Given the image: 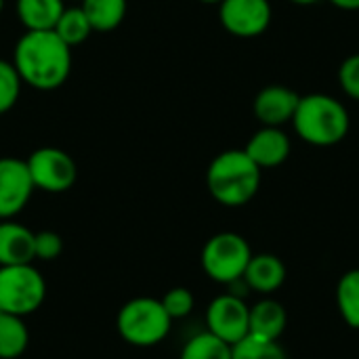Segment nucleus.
Returning a JSON list of instances; mask_svg holds the SVG:
<instances>
[{
    "label": "nucleus",
    "instance_id": "f257e3e1",
    "mask_svg": "<svg viewBox=\"0 0 359 359\" xmlns=\"http://www.w3.org/2000/svg\"><path fill=\"white\" fill-rule=\"evenodd\" d=\"M13 65L23 84L36 90H55L72 72V46L53 29L25 32L13 50Z\"/></svg>",
    "mask_w": 359,
    "mask_h": 359
},
{
    "label": "nucleus",
    "instance_id": "f03ea898",
    "mask_svg": "<svg viewBox=\"0 0 359 359\" xmlns=\"http://www.w3.org/2000/svg\"><path fill=\"white\" fill-rule=\"evenodd\" d=\"M301 141L313 147H332L349 135L351 118L343 101L326 93H311L299 99L292 116Z\"/></svg>",
    "mask_w": 359,
    "mask_h": 359
},
{
    "label": "nucleus",
    "instance_id": "7ed1b4c3",
    "mask_svg": "<svg viewBox=\"0 0 359 359\" xmlns=\"http://www.w3.org/2000/svg\"><path fill=\"white\" fill-rule=\"evenodd\" d=\"M261 168L248 158L244 149L221 151L206 170V185L210 196L227 208L248 204L261 189Z\"/></svg>",
    "mask_w": 359,
    "mask_h": 359
},
{
    "label": "nucleus",
    "instance_id": "20e7f679",
    "mask_svg": "<svg viewBox=\"0 0 359 359\" xmlns=\"http://www.w3.org/2000/svg\"><path fill=\"white\" fill-rule=\"evenodd\" d=\"M170 326L172 320L160 299L151 297L130 299L116 318V328L122 341L139 349L160 345L170 334Z\"/></svg>",
    "mask_w": 359,
    "mask_h": 359
},
{
    "label": "nucleus",
    "instance_id": "39448f33",
    "mask_svg": "<svg viewBox=\"0 0 359 359\" xmlns=\"http://www.w3.org/2000/svg\"><path fill=\"white\" fill-rule=\"evenodd\" d=\"M252 259L250 244L236 231H221L212 236L200 255L204 273L217 284H233L244 278V271Z\"/></svg>",
    "mask_w": 359,
    "mask_h": 359
},
{
    "label": "nucleus",
    "instance_id": "423d86ee",
    "mask_svg": "<svg viewBox=\"0 0 359 359\" xmlns=\"http://www.w3.org/2000/svg\"><path fill=\"white\" fill-rule=\"evenodd\" d=\"M46 297V282L32 265L0 267V311L25 318L40 309Z\"/></svg>",
    "mask_w": 359,
    "mask_h": 359
},
{
    "label": "nucleus",
    "instance_id": "0eeeda50",
    "mask_svg": "<svg viewBox=\"0 0 359 359\" xmlns=\"http://www.w3.org/2000/svg\"><path fill=\"white\" fill-rule=\"evenodd\" d=\"M34 189L46 194H63L67 191L78 177V168L74 158L59 147H40L29 154L25 160Z\"/></svg>",
    "mask_w": 359,
    "mask_h": 359
},
{
    "label": "nucleus",
    "instance_id": "6e6552de",
    "mask_svg": "<svg viewBox=\"0 0 359 359\" xmlns=\"http://www.w3.org/2000/svg\"><path fill=\"white\" fill-rule=\"evenodd\" d=\"M250 307L244 297L233 292L221 294L210 301L206 309V330L227 345H236L250 334Z\"/></svg>",
    "mask_w": 359,
    "mask_h": 359
},
{
    "label": "nucleus",
    "instance_id": "1a4fd4ad",
    "mask_svg": "<svg viewBox=\"0 0 359 359\" xmlns=\"http://www.w3.org/2000/svg\"><path fill=\"white\" fill-rule=\"evenodd\" d=\"M273 8L269 0H221V25L236 38H259L271 25Z\"/></svg>",
    "mask_w": 359,
    "mask_h": 359
},
{
    "label": "nucleus",
    "instance_id": "9d476101",
    "mask_svg": "<svg viewBox=\"0 0 359 359\" xmlns=\"http://www.w3.org/2000/svg\"><path fill=\"white\" fill-rule=\"evenodd\" d=\"M34 183L25 160L0 158V221L15 219L29 202Z\"/></svg>",
    "mask_w": 359,
    "mask_h": 359
},
{
    "label": "nucleus",
    "instance_id": "9b49d317",
    "mask_svg": "<svg viewBox=\"0 0 359 359\" xmlns=\"http://www.w3.org/2000/svg\"><path fill=\"white\" fill-rule=\"evenodd\" d=\"M301 95L286 84H269L261 88L252 101L255 118L263 126H282L292 122Z\"/></svg>",
    "mask_w": 359,
    "mask_h": 359
},
{
    "label": "nucleus",
    "instance_id": "f8f14e48",
    "mask_svg": "<svg viewBox=\"0 0 359 359\" xmlns=\"http://www.w3.org/2000/svg\"><path fill=\"white\" fill-rule=\"evenodd\" d=\"M292 143L290 137L282 130V126H261L246 143L244 151L248 158L263 168H278L290 156Z\"/></svg>",
    "mask_w": 359,
    "mask_h": 359
},
{
    "label": "nucleus",
    "instance_id": "ddd939ff",
    "mask_svg": "<svg viewBox=\"0 0 359 359\" xmlns=\"http://www.w3.org/2000/svg\"><path fill=\"white\" fill-rule=\"evenodd\" d=\"M286 276H288L286 265L278 255L261 252V255H252L242 280L252 292L273 294L284 286Z\"/></svg>",
    "mask_w": 359,
    "mask_h": 359
},
{
    "label": "nucleus",
    "instance_id": "4468645a",
    "mask_svg": "<svg viewBox=\"0 0 359 359\" xmlns=\"http://www.w3.org/2000/svg\"><path fill=\"white\" fill-rule=\"evenodd\" d=\"M34 259V231L13 219L0 221V267L25 265Z\"/></svg>",
    "mask_w": 359,
    "mask_h": 359
},
{
    "label": "nucleus",
    "instance_id": "2eb2a0df",
    "mask_svg": "<svg viewBox=\"0 0 359 359\" xmlns=\"http://www.w3.org/2000/svg\"><path fill=\"white\" fill-rule=\"evenodd\" d=\"M250 334L252 337H261V339H267V341H280L286 326H288V313H286V307L271 299V297H265L261 299L259 303H255L250 307Z\"/></svg>",
    "mask_w": 359,
    "mask_h": 359
},
{
    "label": "nucleus",
    "instance_id": "dca6fc26",
    "mask_svg": "<svg viewBox=\"0 0 359 359\" xmlns=\"http://www.w3.org/2000/svg\"><path fill=\"white\" fill-rule=\"evenodd\" d=\"M17 17L27 32L53 29L65 4L63 0H17Z\"/></svg>",
    "mask_w": 359,
    "mask_h": 359
},
{
    "label": "nucleus",
    "instance_id": "f3484780",
    "mask_svg": "<svg viewBox=\"0 0 359 359\" xmlns=\"http://www.w3.org/2000/svg\"><path fill=\"white\" fill-rule=\"evenodd\" d=\"M29 345V332L23 318L0 311V359H17Z\"/></svg>",
    "mask_w": 359,
    "mask_h": 359
},
{
    "label": "nucleus",
    "instance_id": "a211bd4d",
    "mask_svg": "<svg viewBox=\"0 0 359 359\" xmlns=\"http://www.w3.org/2000/svg\"><path fill=\"white\" fill-rule=\"evenodd\" d=\"M82 11L93 32H111L126 17V0H82Z\"/></svg>",
    "mask_w": 359,
    "mask_h": 359
},
{
    "label": "nucleus",
    "instance_id": "6ab92c4d",
    "mask_svg": "<svg viewBox=\"0 0 359 359\" xmlns=\"http://www.w3.org/2000/svg\"><path fill=\"white\" fill-rule=\"evenodd\" d=\"M337 309L343 322L359 330V269H349L339 278L337 284Z\"/></svg>",
    "mask_w": 359,
    "mask_h": 359
},
{
    "label": "nucleus",
    "instance_id": "aec40b11",
    "mask_svg": "<svg viewBox=\"0 0 359 359\" xmlns=\"http://www.w3.org/2000/svg\"><path fill=\"white\" fill-rule=\"evenodd\" d=\"M53 32L67 44V46H76V44H82L93 27H90V21L88 17L84 15L82 6H65L59 21L55 23Z\"/></svg>",
    "mask_w": 359,
    "mask_h": 359
},
{
    "label": "nucleus",
    "instance_id": "412c9836",
    "mask_svg": "<svg viewBox=\"0 0 359 359\" xmlns=\"http://www.w3.org/2000/svg\"><path fill=\"white\" fill-rule=\"evenodd\" d=\"M179 359H231V345L206 330L183 345Z\"/></svg>",
    "mask_w": 359,
    "mask_h": 359
},
{
    "label": "nucleus",
    "instance_id": "4be33fe9",
    "mask_svg": "<svg viewBox=\"0 0 359 359\" xmlns=\"http://www.w3.org/2000/svg\"><path fill=\"white\" fill-rule=\"evenodd\" d=\"M231 359H288L280 341H267L248 334L231 347Z\"/></svg>",
    "mask_w": 359,
    "mask_h": 359
},
{
    "label": "nucleus",
    "instance_id": "5701e85b",
    "mask_svg": "<svg viewBox=\"0 0 359 359\" xmlns=\"http://www.w3.org/2000/svg\"><path fill=\"white\" fill-rule=\"evenodd\" d=\"M21 78L13 65V61L0 59V116L15 107L19 95H21Z\"/></svg>",
    "mask_w": 359,
    "mask_h": 359
},
{
    "label": "nucleus",
    "instance_id": "b1692460",
    "mask_svg": "<svg viewBox=\"0 0 359 359\" xmlns=\"http://www.w3.org/2000/svg\"><path fill=\"white\" fill-rule=\"evenodd\" d=\"M162 307L166 309V313L170 316V320H183L187 318L194 307H196V299L191 294L189 288H183V286H177V288H170L164 292V297L160 299Z\"/></svg>",
    "mask_w": 359,
    "mask_h": 359
},
{
    "label": "nucleus",
    "instance_id": "393cba45",
    "mask_svg": "<svg viewBox=\"0 0 359 359\" xmlns=\"http://www.w3.org/2000/svg\"><path fill=\"white\" fill-rule=\"evenodd\" d=\"M339 84L349 99L359 101V53L349 55L339 65Z\"/></svg>",
    "mask_w": 359,
    "mask_h": 359
},
{
    "label": "nucleus",
    "instance_id": "a878e982",
    "mask_svg": "<svg viewBox=\"0 0 359 359\" xmlns=\"http://www.w3.org/2000/svg\"><path fill=\"white\" fill-rule=\"evenodd\" d=\"M63 252V240L55 231H38L34 233V255L40 261H55Z\"/></svg>",
    "mask_w": 359,
    "mask_h": 359
},
{
    "label": "nucleus",
    "instance_id": "bb28decb",
    "mask_svg": "<svg viewBox=\"0 0 359 359\" xmlns=\"http://www.w3.org/2000/svg\"><path fill=\"white\" fill-rule=\"evenodd\" d=\"M341 11H359V0H328Z\"/></svg>",
    "mask_w": 359,
    "mask_h": 359
},
{
    "label": "nucleus",
    "instance_id": "cd10ccee",
    "mask_svg": "<svg viewBox=\"0 0 359 359\" xmlns=\"http://www.w3.org/2000/svg\"><path fill=\"white\" fill-rule=\"evenodd\" d=\"M292 4H299V6H311V4H318L320 0H288Z\"/></svg>",
    "mask_w": 359,
    "mask_h": 359
},
{
    "label": "nucleus",
    "instance_id": "c85d7f7f",
    "mask_svg": "<svg viewBox=\"0 0 359 359\" xmlns=\"http://www.w3.org/2000/svg\"><path fill=\"white\" fill-rule=\"evenodd\" d=\"M200 2H204V4H219L221 0H200Z\"/></svg>",
    "mask_w": 359,
    "mask_h": 359
},
{
    "label": "nucleus",
    "instance_id": "c756f323",
    "mask_svg": "<svg viewBox=\"0 0 359 359\" xmlns=\"http://www.w3.org/2000/svg\"><path fill=\"white\" fill-rule=\"evenodd\" d=\"M2 8H4V0H0V13H2Z\"/></svg>",
    "mask_w": 359,
    "mask_h": 359
}]
</instances>
